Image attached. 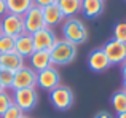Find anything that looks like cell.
I'll use <instances>...</instances> for the list:
<instances>
[{
	"label": "cell",
	"instance_id": "6da1fadb",
	"mask_svg": "<svg viewBox=\"0 0 126 118\" xmlns=\"http://www.w3.org/2000/svg\"><path fill=\"white\" fill-rule=\"evenodd\" d=\"M62 38L69 43L75 45H83L88 40V29L85 22L78 18H67L62 22Z\"/></svg>",
	"mask_w": 126,
	"mask_h": 118
},
{
	"label": "cell",
	"instance_id": "7a4b0ae2",
	"mask_svg": "<svg viewBox=\"0 0 126 118\" xmlns=\"http://www.w3.org/2000/svg\"><path fill=\"white\" fill-rule=\"evenodd\" d=\"M49 58H51L53 65H67L74 62L77 58V46L65 42L64 38H61V40L58 38L49 50Z\"/></svg>",
	"mask_w": 126,
	"mask_h": 118
},
{
	"label": "cell",
	"instance_id": "3957f363",
	"mask_svg": "<svg viewBox=\"0 0 126 118\" xmlns=\"http://www.w3.org/2000/svg\"><path fill=\"white\" fill-rule=\"evenodd\" d=\"M74 91L69 86H62L59 85L53 91H49V101H51L53 107L59 112H65L74 105Z\"/></svg>",
	"mask_w": 126,
	"mask_h": 118
},
{
	"label": "cell",
	"instance_id": "277c9868",
	"mask_svg": "<svg viewBox=\"0 0 126 118\" xmlns=\"http://www.w3.org/2000/svg\"><path fill=\"white\" fill-rule=\"evenodd\" d=\"M37 91L35 88H24V89H15L13 91V102L22 110V112H32L37 107Z\"/></svg>",
	"mask_w": 126,
	"mask_h": 118
},
{
	"label": "cell",
	"instance_id": "5b68a950",
	"mask_svg": "<svg viewBox=\"0 0 126 118\" xmlns=\"http://www.w3.org/2000/svg\"><path fill=\"white\" fill-rule=\"evenodd\" d=\"M22 21H24V30L29 35H34L40 29L46 27L45 19H43V11H42L40 6H37V5H34L29 11H26L22 15Z\"/></svg>",
	"mask_w": 126,
	"mask_h": 118
},
{
	"label": "cell",
	"instance_id": "8992f818",
	"mask_svg": "<svg viewBox=\"0 0 126 118\" xmlns=\"http://www.w3.org/2000/svg\"><path fill=\"white\" fill-rule=\"evenodd\" d=\"M37 86V72L29 65H22L19 70L15 72L11 89H24V88H35Z\"/></svg>",
	"mask_w": 126,
	"mask_h": 118
},
{
	"label": "cell",
	"instance_id": "52a82bcc",
	"mask_svg": "<svg viewBox=\"0 0 126 118\" xmlns=\"http://www.w3.org/2000/svg\"><path fill=\"white\" fill-rule=\"evenodd\" d=\"M59 85H61V75H59V70L54 65H49V67L37 72V86L38 88H42L45 91H53Z\"/></svg>",
	"mask_w": 126,
	"mask_h": 118
},
{
	"label": "cell",
	"instance_id": "ba28073f",
	"mask_svg": "<svg viewBox=\"0 0 126 118\" xmlns=\"http://www.w3.org/2000/svg\"><path fill=\"white\" fill-rule=\"evenodd\" d=\"M0 24H2V29H3V35L18 38L19 35L26 34V30H24V21H22V16H19V15L6 13V15L2 18Z\"/></svg>",
	"mask_w": 126,
	"mask_h": 118
},
{
	"label": "cell",
	"instance_id": "9c48e42d",
	"mask_svg": "<svg viewBox=\"0 0 126 118\" xmlns=\"http://www.w3.org/2000/svg\"><path fill=\"white\" fill-rule=\"evenodd\" d=\"M102 50H104L105 56L109 58V61H110L112 65L123 64L126 61V43H121V42L112 38V40H109V42L104 43Z\"/></svg>",
	"mask_w": 126,
	"mask_h": 118
},
{
	"label": "cell",
	"instance_id": "30bf717a",
	"mask_svg": "<svg viewBox=\"0 0 126 118\" xmlns=\"http://www.w3.org/2000/svg\"><path fill=\"white\" fill-rule=\"evenodd\" d=\"M32 40H34V48L38 51H49L51 46L56 43V34L51 27H43L38 32H35L32 35Z\"/></svg>",
	"mask_w": 126,
	"mask_h": 118
},
{
	"label": "cell",
	"instance_id": "8fae6325",
	"mask_svg": "<svg viewBox=\"0 0 126 118\" xmlns=\"http://www.w3.org/2000/svg\"><path fill=\"white\" fill-rule=\"evenodd\" d=\"M88 67L96 74H101V72H105L107 69H110L112 64L109 61V58L105 56L104 50L97 48V50H93L88 54Z\"/></svg>",
	"mask_w": 126,
	"mask_h": 118
},
{
	"label": "cell",
	"instance_id": "7c38bea8",
	"mask_svg": "<svg viewBox=\"0 0 126 118\" xmlns=\"http://www.w3.org/2000/svg\"><path fill=\"white\" fill-rule=\"evenodd\" d=\"M42 11H43V19H45V26H46V27L59 26L65 19L64 15L61 13V8L58 6V3L45 6V8H42Z\"/></svg>",
	"mask_w": 126,
	"mask_h": 118
},
{
	"label": "cell",
	"instance_id": "4fadbf2b",
	"mask_svg": "<svg viewBox=\"0 0 126 118\" xmlns=\"http://www.w3.org/2000/svg\"><path fill=\"white\" fill-rule=\"evenodd\" d=\"M15 51L19 54L21 58H29L32 53L35 51L34 48V40H32V35L29 34H22L18 38H15Z\"/></svg>",
	"mask_w": 126,
	"mask_h": 118
},
{
	"label": "cell",
	"instance_id": "5bb4252c",
	"mask_svg": "<svg viewBox=\"0 0 126 118\" xmlns=\"http://www.w3.org/2000/svg\"><path fill=\"white\" fill-rule=\"evenodd\" d=\"M51 64V58H49V51H38L35 50L34 53L29 56V67L34 69L35 72H40L43 69L49 67Z\"/></svg>",
	"mask_w": 126,
	"mask_h": 118
},
{
	"label": "cell",
	"instance_id": "9a60e30c",
	"mask_svg": "<svg viewBox=\"0 0 126 118\" xmlns=\"http://www.w3.org/2000/svg\"><path fill=\"white\" fill-rule=\"evenodd\" d=\"M104 11V0H81V13L88 19H96Z\"/></svg>",
	"mask_w": 126,
	"mask_h": 118
},
{
	"label": "cell",
	"instance_id": "2e32d148",
	"mask_svg": "<svg viewBox=\"0 0 126 118\" xmlns=\"http://www.w3.org/2000/svg\"><path fill=\"white\" fill-rule=\"evenodd\" d=\"M0 65H2V69L16 72L26 64H24V58H21L16 51H11V53L0 54Z\"/></svg>",
	"mask_w": 126,
	"mask_h": 118
},
{
	"label": "cell",
	"instance_id": "e0dca14e",
	"mask_svg": "<svg viewBox=\"0 0 126 118\" xmlns=\"http://www.w3.org/2000/svg\"><path fill=\"white\" fill-rule=\"evenodd\" d=\"M58 6L64 18H75L77 13H81V0H58Z\"/></svg>",
	"mask_w": 126,
	"mask_h": 118
},
{
	"label": "cell",
	"instance_id": "ac0fdd59",
	"mask_svg": "<svg viewBox=\"0 0 126 118\" xmlns=\"http://www.w3.org/2000/svg\"><path fill=\"white\" fill-rule=\"evenodd\" d=\"M5 2H6L8 13L19 15V16H22L26 11H29L34 6V0H5Z\"/></svg>",
	"mask_w": 126,
	"mask_h": 118
},
{
	"label": "cell",
	"instance_id": "d6986e66",
	"mask_svg": "<svg viewBox=\"0 0 126 118\" xmlns=\"http://www.w3.org/2000/svg\"><path fill=\"white\" fill-rule=\"evenodd\" d=\"M110 102H112L113 110L117 112V115H118V113L126 112V93H125V91H117V93L112 96Z\"/></svg>",
	"mask_w": 126,
	"mask_h": 118
},
{
	"label": "cell",
	"instance_id": "ffe728a7",
	"mask_svg": "<svg viewBox=\"0 0 126 118\" xmlns=\"http://www.w3.org/2000/svg\"><path fill=\"white\" fill-rule=\"evenodd\" d=\"M15 51V38L8 37V35H2L0 37V54L11 53Z\"/></svg>",
	"mask_w": 126,
	"mask_h": 118
},
{
	"label": "cell",
	"instance_id": "44dd1931",
	"mask_svg": "<svg viewBox=\"0 0 126 118\" xmlns=\"http://www.w3.org/2000/svg\"><path fill=\"white\" fill-rule=\"evenodd\" d=\"M13 77H15V72L6 70V69H0V83H2V86L5 89H11Z\"/></svg>",
	"mask_w": 126,
	"mask_h": 118
},
{
	"label": "cell",
	"instance_id": "7402d4cb",
	"mask_svg": "<svg viewBox=\"0 0 126 118\" xmlns=\"http://www.w3.org/2000/svg\"><path fill=\"white\" fill-rule=\"evenodd\" d=\"M113 38L121 43H126V21H120L113 27Z\"/></svg>",
	"mask_w": 126,
	"mask_h": 118
},
{
	"label": "cell",
	"instance_id": "603a6c76",
	"mask_svg": "<svg viewBox=\"0 0 126 118\" xmlns=\"http://www.w3.org/2000/svg\"><path fill=\"white\" fill-rule=\"evenodd\" d=\"M11 104H15L13 102V96L10 93H6V89L2 91V93H0V117L6 112V109H8Z\"/></svg>",
	"mask_w": 126,
	"mask_h": 118
},
{
	"label": "cell",
	"instance_id": "cb8c5ba5",
	"mask_svg": "<svg viewBox=\"0 0 126 118\" xmlns=\"http://www.w3.org/2000/svg\"><path fill=\"white\" fill-rule=\"evenodd\" d=\"M22 117H24V112H22L16 104H11L0 118H22Z\"/></svg>",
	"mask_w": 126,
	"mask_h": 118
},
{
	"label": "cell",
	"instance_id": "d4e9b609",
	"mask_svg": "<svg viewBox=\"0 0 126 118\" xmlns=\"http://www.w3.org/2000/svg\"><path fill=\"white\" fill-rule=\"evenodd\" d=\"M54 3H58V0H34V5L40 6V8H45L48 5H54Z\"/></svg>",
	"mask_w": 126,
	"mask_h": 118
},
{
	"label": "cell",
	"instance_id": "484cf974",
	"mask_svg": "<svg viewBox=\"0 0 126 118\" xmlns=\"http://www.w3.org/2000/svg\"><path fill=\"white\" fill-rule=\"evenodd\" d=\"M6 13H8V8H6V2H5V0H0V18H3Z\"/></svg>",
	"mask_w": 126,
	"mask_h": 118
},
{
	"label": "cell",
	"instance_id": "4316f807",
	"mask_svg": "<svg viewBox=\"0 0 126 118\" xmlns=\"http://www.w3.org/2000/svg\"><path fill=\"white\" fill-rule=\"evenodd\" d=\"M94 118H113V115H112L110 112H105V110H102V112H97V113H96Z\"/></svg>",
	"mask_w": 126,
	"mask_h": 118
},
{
	"label": "cell",
	"instance_id": "83f0119b",
	"mask_svg": "<svg viewBox=\"0 0 126 118\" xmlns=\"http://www.w3.org/2000/svg\"><path fill=\"white\" fill-rule=\"evenodd\" d=\"M121 74H123V77L126 78V61L121 64Z\"/></svg>",
	"mask_w": 126,
	"mask_h": 118
},
{
	"label": "cell",
	"instance_id": "f1b7e54d",
	"mask_svg": "<svg viewBox=\"0 0 126 118\" xmlns=\"http://www.w3.org/2000/svg\"><path fill=\"white\" fill-rule=\"evenodd\" d=\"M117 118H126V112H123V113H118Z\"/></svg>",
	"mask_w": 126,
	"mask_h": 118
},
{
	"label": "cell",
	"instance_id": "f546056e",
	"mask_svg": "<svg viewBox=\"0 0 126 118\" xmlns=\"http://www.w3.org/2000/svg\"><path fill=\"white\" fill-rule=\"evenodd\" d=\"M121 91H125V93H126V78H123V89H121Z\"/></svg>",
	"mask_w": 126,
	"mask_h": 118
},
{
	"label": "cell",
	"instance_id": "4dcf8cb0",
	"mask_svg": "<svg viewBox=\"0 0 126 118\" xmlns=\"http://www.w3.org/2000/svg\"><path fill=\"white\" fill-rule=\"evenodd\" d=\"M3 35V29H2V24H0V37Z\"/></svg>",
	"mask_w": 126,
	"mask_h": 118
},
{
	"label": "cell",
	"instance_id": "1f68e13d",
	"mask_svg": "<svg viewBox=\"0 0 126 118\" xmlns=\"http://www.w3.org/2000/svg\"><path fill=\"white\" fill-rule=\"evenodd\" d=\"M2 91H5V88L2 86V83H0V93H2Z\"/></svg>",
	"mask_w": 126,
	"mask_h": 118
},
{
	"label": "cell",
	"instance_id": "d6a6232c",
	"mask_svg": "<svg viewBox=\"0 0 126 118\" xmlns=\"http://www.w3.org/2000/svg\"><path fill=\"white\" fill-rule=\"evenodd\" d=\"M22 118H29V117H26V115H24V117H22Z\"/></svg>",
	"mask_w": 126,
	"mask_h": 118
},
{
	"label": "cell",
	"instance_id": "836d02e7",
	"mask_svg": "<svg viewBox=\"0 0 126 118\" xmlns=\"http://www.w3.org/2000/svg\"><path fill=\"white\" fill-rule=\"evenodd\" d=\"M0 69H2V65H0Z\"/></svg>",
	"mask_w": 126,
	"mask_h": 118
}]
</instances>
